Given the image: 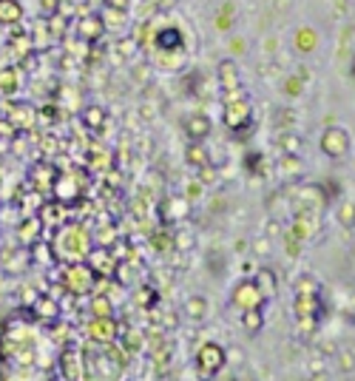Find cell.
I'll return each mask as SVG.
<instances>
[{
	"mask_svg": "<svg viewBox=\"0 0 355 381\" xmlns=\"http://www.w3.org/2000/svg\"><path fill=\"white\" fill-rule=\"evenodd\" d=\"M74 31H77V37L82 40V43H97V40L106 34V26H103L100 15H85V17H77Z\"/></svg>",
	"mask_w": 355,
	"mask_h": 381,
	"instance_id": "cell-1",
	"label": "cell"
},
{
	"mask_svg": "<svg viewBox=\"0 0 355 381\" xmlns=\"http://www.w3.org/2000/svg\"><path fill=\"white\" fill-rule=\"evenodd\" d=\"M321 148H324L327 157L338 159V157H344L349 151V134L344 129H327L324 137H321Z\"/></svg>",
	"mask_w": 355,
	"mask_h": 381,
	"instance_id": "cell-2",
	"label": "cell"
},
{
	"mask_svg": "<svg viewBox=\"0 0 355 381\" xmlns=\"http://www.w3.org/2000/svg\"><path fill=\"white\" fill-rule=\"evenodd\" d=\"M250 120V103L245 100V94L233 97V100H225V122L231 129H239Z\"/></svg>",
	"mask_w": 355,
	"mask_h": 381,
	"instance_id": "cell-3",
	"label": "cell"
},
{
	"mask_svg": "<svg viewBox=\"0 0 355 381\" xmlns=\"http://www.w3.org/2000/svg\"><path fill=\"white\" fill-rule=\"evenodd\" d=\"M293 49H296L298 55H313V52L319 49V31H316L313 26L296 29V34H293Z\"/></svg>",
	"mask_w": 355,
	"mask_h": 381,
	"instance_id": "cell-4",
	"label": "cell"
},
{
	"mask_svg": "<svg viewBox=\"0 0 355 381\" xmlns=\"http://www.w3.org/2000/svg\"><path fill=\"white\" fill-rule=\"evenodd\" d=\"M216 77H219V86L225 89V92H233V89H239V86H242V82H239V69H236V63H233L231 57L219 63Z\"/></svg>",
	"mask_w": 355,
	"mask_h": 381,
	"instance_id": "cell-5",
	"label": "cell"
},
{
	"mask_svg": "<svg viewBox=\"0 0 355 381\" xmlns=\"http://www.w3.org/2000/svg\"><path fill=\"white\" fill-rule=\"evenodd\" d=\"M213 26H216V31H231V29L236 26V3H233V0L219 3L216 17H213Z\"/></svg>",
	"mask_w": 355,
	"mask_h": 381,
	"instance_id": "cell-6",
	"label": "cell"
},
{
	"mask_svg": "<svg viewBox=\"0 0 355 381\" xmlns=\"http://www.w3.org/2000/svg\"><path fill=\"white\" fill-rule=\"evenodd\" d=\"M23 20V3L20 0H0V23L15 26Z\"/></svg>",
	"mask_w": 355,
	"mask_h": 381,
	"instance_id": "cell-7",
	"label": "cell"
},
{
	"mask_svg": "<svg viewBox=\"0 0 355 381\" xmlns=\"http://www.w3.org/2000/svg\"><path fill=\"white\" fill-rule=\"evenodd\" d=\"M208 131H210V122H208V117H202V114H194V117L188 120V134H191L194 140H202Z\"/></svg>",
	"mask_w": 355,
	"mask_h": 381,
	"instance_id": "cell-8",
	"label": "cell"
},
{
	"mask_svg": "<svg viewBox=\"0 0 355 381\" xmlns=\"http://www.w3.org/2000/svg\"><path fill=\"white\" fill-rule=\"evenodd\" d=\"M6 49H9V52H15V57H17V60H26V57L31 55V40H29V37H12Z\"/></svg>",
	"mask_w": 355,
	"mask_h": 381,
	"instance_id": "cell-9",
	"label": "cell"
},
{
	"mask_svg": "<svg viewBox=\"0 0 355 381\" xmlns=\"http://www.w3.org/2000/svg\"><path fill=\"white\" fill-rule=\"evenodd\" d=\"M103 26L106 29H119V23H125V12L122 9H114V6H103Z\"/></svg>",
	"mask_w": 355,
	"mask_h": 381,
	"instance_id": "cell-10",
	"label": "cell"
},
{
	"mask_svg": "<svg viewBox=\"0 0 355 381\" xmlns=\"http://www.w3.org/2000/svg\"><path fill=\"white\" fill-rule=\"evenodd\" d=\"M282 92H284L287 97H298V94H304V80H301V77H287V80H284V86H282Z\"/></svg>",
	"mask_w": 355,
	"mask_h": 381,
	"instance_id": "cell-11",
	"label": "cell"
},
{
	"mask_svg": "<svg viewBox=\"0 0 355 381\" xmlns=\"http://www.w3.org/2000/svg\"><path fill=\"white\" fill-rule=\"evenodd\" d=\"M338 220H341V225H355V205H352V202H344V205H341Z\"/></svg>",
	"mask_w": 355,
	"mask_h": 381,
	"instance_id": "cell-12",
	"label": "cell"
},
{
	"mask_svg": "<svg viewBox=\"0 0 355 381\" xmlns=\"http://www.w3.org/2000/svg\"><path fill=\"white\" fill-rule=\"evenodd\" d=\"M228 49H231V55H239V57H242V55L247 52L245 37H231V40H228Z\"/></svg>",
	"mask_w": 355,
	"mask_h": 381,
	"instance_id": "cell-13",
	"label": "cell"
},
{
	"mask_svg": "<svg viewBox=\"0 0 355 381\" xmlns=\"http://www.w3.org/2000/svg\"><path fill=\"white\" fill-rule=\"evenodd\" d=\"M188 162H194V165H205V162H208V159H205V151H202L199 145L188 148Z\"/></svg>",
	"mask_w": 355,
	"mask_h": 381,
	"instance_id": "cell-14",
	"label": "cell"
},
{
	"mask_svg": "<svg viewBox=\"0 0 355 381\" xmlns=\"http://www.w3.org/2000/svg\"><path fill=\"white\" fill-rule=\"evenodd\" d=\"M40 6H43V15H57V6H60V0H40Z\"/></svg>",
	"mask_w": 355,
	"mask_h": 381,
	"instance_id": "cell-15",
	"label": "cell"
},
{
	"mask_svg": "<svg viewBox=\"0 0 355 381\" xmlns=\"http://www.w3.org/2000/svg\"><path fill=\"white\" fill-rule=\"evenodd\" d=\"M85 117H88V120H92V122H103L106 111H103V108H97V106H92V108H88V111H85Z\"/></svg>",
	"mask_w": 355,
	"mask_h": 381,
	"instance_id": "cell-16",
	"label": "cell"
},
{
	"mask_svg": "<svg viewBox=\"0 0 355 381\" xmlns=\"http://www.w3.org/2000/svg\"><path fill=\"white\" fill-rule=\"evenodd\" d=\"M349 77H352V80H355V55H352V57H349Z\"/></svg>",
	"mask_w": 355,
	"mask_h": 381,
	"instance_id": "cell-17",
	"label": "cell"
}]
</instances>
